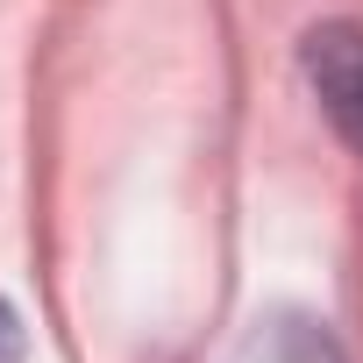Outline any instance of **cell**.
<instances>
[{"instance_id":"obj_1","label":"cell","mask_w":363,"mask_h":363,"mask_svg":"<svg viewBox=\"0 0 363 363\" xmlns=\"http://www.w3.org/2000/svg\"><path fill=\"white\" fill-rule=\"evenodd\" d=\"M299 72L342 143L363 157V22H313L299 36Z\"/></svg>"},{"instance_id":"obj_2","label":"cell","mask_w":363,"mask_h":363,"mask_svg":"<svg viewBox=\"0 0 363 363\" xmlns=\"http://www.w3.org/2000/svg\"><path fill=\"white\" fill-rule=\"evenodd\" d=\"M235 363H349V349L313 313H271V320L250 328V342H242Z\"/></svg>"},{"instance_id":"obj_3","label":"cell","mask_w":363,"mask_h":363,"mask_svg":"<svg viewBox=\"0 0 363 363\" xmlns=\"http://www.w3.org/2000/svg\"><path fill=\"white\" fill-rule=\"evenodd\" d=\"M29 356V342H22V313L0 299V363H22Z\"/></svg>"}]
</instances>
